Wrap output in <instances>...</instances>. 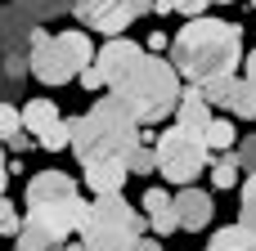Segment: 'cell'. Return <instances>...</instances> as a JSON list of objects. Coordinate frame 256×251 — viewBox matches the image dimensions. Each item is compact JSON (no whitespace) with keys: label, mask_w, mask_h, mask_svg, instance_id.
Segmentation results:
<instances>
[{"label":"cell","mask_w":256,"mask_h":251,"mask_svg":"<svg viewBox=\"0 0 256 251\" xmlns=\"http://www.w3.org/2000/svg\"><path fill=\"white\" fill-rule=\"evenodd\" d=\"M238 58H243V27L238 22H225V18L198 13L171 40V67L189 85H198V81H207L216 72H234Z\"/></svg>","instance_id":"obj_1"},{"label":"cell","mask_w":256,"mask_h":251,"mask_svg":"<svg viewBox=\"0 0 256 251\" xmlns=\"http://www.w3.org/2000/svg\"><path fill=\"white\" fill-rule=\"evenodd\" d=\"M112 94L130 108V117L140 126H158L176 112V99H180V76L171 67V58L162 54H140L135 67L112 85Z\"/></svg>","instance_id":"obj_2"},{"label":"cell","mask_w":256,"mask_h":251,"mask_svg":"<svg viewBox=\"0 0 256 251\" xmlns=\"http://www.w3.org/2000/svg\"><path fill=\"white\" fill-rule=\"evenodd\" d=\"M135 139H140V121L130 117V108L117 94H108L104 103H94L86 117L72 121V144L68 148L86 166V162H99V157H126Z\"/></svg>","instance_id":"obj_3"},{"label":"cell","mask_w":256,"mask_h":251,"mask_svg":"<svg viewBox=\"0 0 256 251\" xmlns=\"http://www.w3.org/2000/svg\"><path fill=\"white\" fill-rule=\"evenodd\" d=\"M90 58H94V45H90L86 31H58V36H50V31L36 27V36L27 45V72L36 81H45V85H68Z\"/></svg>","instance_id":"obj_4"},{"label":"cell","mask_w":256,"mask_h":251,"mask_svg":"<svg viewBox=\"0 0 256 251\" xmlns=\"http://www.w3.org/2000/svg\"><path fill=\"white\" fill-rule=\"evenodd\" d=\"M144 229V211L122 193H99V202L81 220V251H130Z\"/></svg>","instance_id":"obj_5"},{"label":"cell","mask_w":256,"mask_h":251,"mask_svg":"<svg viewBox=\"0 0 256 251\" xmlns=\"http://www.w3.org/2000/svg\"><path fill=\"white\" fill-rule=\"evenodd\" d=\"M158 171L171 180V184H194L207 166V144L202 135H189L180 126H171L166 135H158Z\"/></svg>","instance_id":"obj_6"},{"label":"cell","mask_w":256,"mask_h":251,"mask_svg":"<svg viewBox=\"0 0 256 251\" xmlns=\"http://www.w3.org/2000/svg\"><path fill=\"white\" fill-rule=\"evenodd\" d=\"M144 49L135 45V40H126V36H108L104 40V49H94V58L76 72L81 76V85L86 90H104V85H117L130 67H135V58H140Z\"/></svg>","instance_id":"obj_7"},{"label":"cell","mask_w":256,"mask_h":251,"mask_svg":"<svg viewBox=\"0 0 256 251\" xmlns=\"http://www.w3.org/2000/svg\"><path fill=\"white\" fill-rule=\"evenodd\" d=\"M144 9H148V0H72V13L81 18V27L104 31V36L126 31Z\"/></svg>","instance_id":"obj_8"},{"label":"cell","mask_w":256,"mask_h":251,"mask_svg":"<svg viewBox=\"0 0 256 251\" xmlns=\"http://www.w3.org/2000/svg\"><path fill=\"white\" fill-rule=\"evenodd\" d=\"M32 36H36V22L9 0V4H0V63H27V45H32Z\"/></svg>","instance_id":"obj_9"},{"label":"cell","mask_w":256,"mask_h":251,"mask_svg":"<svg viewBox=\"0 0 256 251\" xmlns=\"http://www.w3.org/2000/svg\"><path fill=\"white\" fill-rule=\"evenodd\" d=\"M86 202L81 198H63V202H50V207H32L27 211V220H36L40 229H50L58 243H68L72 238V229H81V220H86Z\"/></svg>","instance_id":"obj_10"},{"label":"cell","mask_w":256,"mask_h":251,"mask_svg":"<svg viewBox=\"0 0 256 251\" xmlns=\"http://www.w3.org/2000/svg\"><path fill=\"white\" fill-rule=\"evenodd\" d=\"M63 198H76L72 175H63V171H36V175L27 180V211H32V207L63 202Z\"/></svg>","instance_id":"obj_11"},{"label":"cell","mask_w":256,"mask_h":251,"mask_svg":"<svg viewBox=\"0 0 256 251\" xmlns=\"http://www.w3.org/2000/svg\"><path fill=\"white\" fill-rule=\"evenodd\" d=\"M171 202H176V229L198 234V229H207V225H212V198H207L202 189L180 184V198H171Z\"/></svg>","instance_id":"obj_12"},{"label":"cell","mask_w":256,"mask_h":251,"mask_svg":"<svg viewBox=\"0 0 256 251\" xmlns=\"http://www.w3.org/2000/svg\"><path fill=\"white\" fill-rule=\"evenodd\" d=\"M126 180H130L126 157H99V162H86V184L94 189V198H99V193H122Z\"/></svg>","instance_id":"obj_13"},{"label":"cell","mask_w":256,"mask_h":251,"mask_svg":"<svg viewBox=\"0 0 256 251\" xmlns=\"http://www.w3.org/2000/svg\"><path fill=\"white\" fill-rule=\"evenodd\" d=\"M176 126L180 130H189V135H202L207 130V121H212V103L198 94V85H189V90H180V99H176Z\"/></svg>","instance_id":"obj_14"},{"label":"cell","mask_w":256,"mask_h":251,"mask_svg":"<svg viewBox=\"0 0 256 251\" xmlns=\"http://www.w3.org/2000/svg\"><path fill=\"white\" fill-rule=\"evenodd\" d=\"M140 211H144V220L153 225V234H158V238L176 234V202H171V193H166V189H148V193H144V202H140Z\"/></svg>","instance_id":"obj_15"},{"label":"cell","mask_w":256,"mask_h":251,"mask_svg":"<svg viewBox=\"0 0 256 251\" xmlns=\"http://www.w3.org/2000/svg\"><path fill=\"white\" fill-rule=\"evenodd\" d=\"M18 117H22V130H27V135H36V139H40L54 121H63V117H58V108H54V99H32V103H22V108H18Z\"/></svg>","instance_id":"obj_16"},{"label":"cell","mask_w":256,"mask_h":251,"mask_svg":"<svg viewBox=\"0 0 256 251\" xmlns=\"http://www.w3.org/2000/svg\"><path fill=\"white\" fill-rule=\"evenodd\" d=\"M207 251H256V234L243 225H230V229H216V238L207 243Z\"/></svg>","instance_id":"obj_17"},{"label":"cell","mask_w":256,"mask_h":251,"mask_svg":"<svg viewBox=\"0 0 256 251\" xmlns=\"http://www.w3.org/2000/svg\"><path fill=\"white\" fill-rule=\"evenodd\" d=\"M14 238H18V247H22V251H63V243H58L50 229H40L36 220H22V229H18Z\"/></svg>","instance_id":"obj_18"},{"label":"cell","mask_w":256,"mask_h":251,"mask_svg":"<svg viewBox=\"0 0 256 251\" xmlns=\"http://www.w3.org/2000/svg\"><path fill=\"white\" fill-rule=\"evenodd\" d=\"M32 22H50V18H63L72 13V0H14Z\"/></svg>","instance_id":"obj_19"},{"label":"cell","mask_w":256,"mask_h":251,"mask_svg":"<svg viewBox=\"0 0 256 251\" xmlns=\"http://www.w3.org/2000/svg\"><path fill=\"white\" fill-rule=\"evenodd\" d=\"M234 72H216V76H207V81H198V94L207 99V103H225L230 108V94H234Z\"/></svg>","instance_id":"obj_20"},{"label":"cell","mask_w":256,"mask_h":251,"mask_svg":"<svg viewBox=\"0 0 256 251\" xmlns=\"http://www.w3.org/2000/svg\"><path fill=\"white\" fill-rule=\"evenodd\" d=\"M230 108H234V117H243V121H256V85H252V81H234Z\"/></svg>","instance_id":"obj_21"},{"label":"cell","mask_w":256,"mask_h":251,"mask_svg":"<svg viewBox=\"0 0 256 251\" xmlns=\"http://www.w3.org/2000/svg\"><path fill=\"white\" fill-rule=\"evenodd\" d=\"M126 171H130V175H153V171H158V153H153L144 139H135L130 153H126Z\"/></svg>","instance_id":"obj_22"},{"label":"cell","mask_w":256,"mask_h":251,"mask_svg":"<svg viewBox=\"0 0 256 251\" xmlns=\"http://www.w3.org/2000/svg\"><path fill=\"white\" fill-rule=\"evenodd\" d=\"M36 144H40L45 153H63V148L72 144V121H54V126H50V130H45Z\"/></svg>","instance_id":"obj_23"},{"label":"cell","mask_w":256,"mask_h":251,"mask_svg":"<svg viewBox=\"0 0 256 251\" xmlns=\"http://www.w3.org/2000/svg\"><path fill=\"white\" fill-rule=\"evenodd\" d=\"M234 139H238V135H234V126H230V121H216V117H212V121H207V130H202V144H207V148H230Z\"/></svg>","instance_id":"obj_24"},{"label":"cell","mask_w":256,"mask_h":251,"mask_svg":"<svg viewBox=\"0 0 256 251\" xmlns=\"http://www.w3.org/2000/svg\"><path fill=\"white\" fill-rule=\"evenodd\" d=\"M238 171H243V166H238V157H220V162H216V171H212L216 189H234V184H238Z\"/></svg>","instance_id":"obj_25"},{"label":"cell","mask_w":256,"mask_h":251,"mask_svg":"<svg viewBox=\"0 0 256 251\" xmlns=\"http://www.w3.org/2000/svg\"><path fill=\"white\" fill-rule=\"evenodd\" d=\"M18 229H22V216H18V207L0 193V234H9V238H14Z\"/></svg>","instance_id":"obj_26"},{"label":"cell","mask_w":256,"mask_h":251,"mask_svg":"<svg viewBox=\"0 0 256 251\" xmlns=\"http://www.w3.org/2000/svg\"><path fill=\"white\" fill-rule=\"evenodd\" d=\"M14 130H22V117H18V108H14V103H0V144H4Z\"/></svg>","instance_id":"obj_27"},{"label":"cell","mask_w":256,"mask_h":251,"mask_svg":"<svg viewBox=\"0 0 256 251\" xmlns=\"http://www.w3.org/2000/svg\"><path fill=\"white\" fill-rule=\"evenodd\" d=\"M22 94V76H14L9 67H0V103H14Z\"/></svg>","instance_id":"obj_28"},{"label":"cell","mask_w":256,"mask_h":251,"mask_svg":"<svg viewBox=\"0 0 256 251\" xmlns=\"http://www.w3.org/2000/svg\"><path fill=\"white\" fill-rule=\"evenodd\" d=\"M234 157H238V166H243V171H256V135H248V139L238 144V153H234Z\"/></svg>","instance_id":"obj_29"},{"label":"cell","mask_w":256,"mask_h":251,"mask_svg":"<svg viewBox=\"0 0 256 251\" xmlns=\"http://www.w3.org/2000/svg\"><path fill=\"white\" fill-rule=\"evenodd\" d=\"M207 4H212V0H171V9H176V13H184V18L207 13Z\"/></svg>","instance_id":"obj_30"},{"label":"cell","mask_w":256,"mask_h":251,"mask_svg":"<svg viewBox=\"0 0 256 251\" xmlns=\"http://www.w3.org/2000/svg\"><path fill=\"white\" fill-rule=\"evenodd\" d=\"M4 144H9L14 153H27V148H36V135H27V130H14V135H9Z\"/></svg>","instance_id":"obj_31"},{"label":"cell","mask_w":256,"mask_h":251,"mask_svg":"<svg viewBox=\"0 0 256 251\" xmlns=\"http://www.w3.org/2000/svg\"><path fill=\"white\" fill-rule=\"evenodd\" d=\"M238 225L256 234V198H252V202H243V211H238Z\"/></svg>","instance_id":"obj_32"},{"label":"cell","mask_w":256,"mask_h":251,"mask_svg":"<svg viewBox=\"0 0 256 251\" xmlns=\"http://www.w3.org/2000/svg\"><path fill=\"white\" fill-rule=\"evenodd\" d=\"M130 251H162V243H158V238H144V234H140V238L130 243Z\"/></svg>","instance_id":"obj_33"},{"label":"cell","mask_w":256,"mask_h":251,"mask_svg":"<svg viewBox=\"0 0 256 251\" xmlns=\"http://www.w3.org/2000/svg\"><path fill=\"white\" fill-rule=\"evenodd\" d=\"M252 198H256V171L248 175V184H243V202H252Z\"/></svg>","instance_id":"obj_34"},{"label":"cell","mask_w":256,"mask_h":251,"mask_svg":"<svg viewBox=\"0 0 256 251\" xmlns=\"http://www.w3.org/2000/svg\"><path fill=\"white\" fill-rule=\"evenodd\" d=\"M248 81H252V85H256V49H252V54H248Z\"/></svg>","instance_id":"obj_35"},{"label":"cell","mask_w":256,"mask_h":251,"mask_svg":"<svg viewBox=\"0 0 256 251\" xmlns=\"http://www.w3.org/2000/svg\"><path fill=\"white\" fill-rule=\"evenodd\" d=\"M4 184H9V171H4V148H0V193H4Z\"/></svg>","instance_id":"obj_36"},{"label":"cell","mask_w":256,"mask_h":251,"mask_svg":"<svg viewBox=\"0 0 256 251\" xmlns=\"http://www.w3.org/2000/svg\"><path fill=\"white\" fill-rule=\"evenodd\" d=\"M63 251H81V243H72V247H63Z\"/></svg>","instance_id":"obj_37"},{"label":"cell","mask_w":256,"mask_h":251,"mask_svg":"<svg viewBox=\"0 0 256 251\" xmlns=\"http://www.w3.org/2000/svg\"><path fill=\"white\" fill-rule=\"evenodd\" d=\"M212 4H234V0H212Z\"/></svg>","instance_id":"obj_38"},{"label":"cell","mask_w":256,"mask_h":251,"mask_svg":"<svg viewBox=\"0 0 256 251\" xmlns=\"http://www.w3.org/2000/svg\"><path fill=\"white\" fill-rule=\"evenodd\" d=\"M252 9H256V0H252Z\"/></svg>","instance_id":"obj_39"},{"label":"cell","mask_w":256,"mask_h":251,"mask_svg":"<svg viewBox=\"0 0 256 251\" xmlns=\"http://www.w3.org/2000/svg\"><path fill=\"white\" fill-rule=\"evenodd\" d=\"M14 251H22V247H14Z\"/></svg>","instance_id":"obj_40"}]
</instances>
